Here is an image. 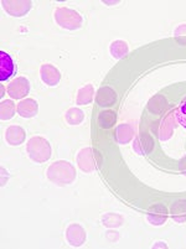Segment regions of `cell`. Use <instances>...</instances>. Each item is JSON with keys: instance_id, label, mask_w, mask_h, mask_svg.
<instances>
[{"instance_id": "obj_1", "label": "cell", "mask_w": 186, "mask_h": 249, "mask_svg": "<svg viewBox=\"0 0 186 249\" xmlns=\"http://www.w3.org/2000/svg\"><path fill=\"white\" fill-rule=\"evenodd\" d=\"M46 178L56 186H69L74 182L77 178L76 167L70 161L57 160L54 161L46 170Z\"/></svg>"}, {"instance_id": "obj_2", "label": "cell", "mask_w": 186, "mask_h": 249, "mask_svg": "<svg viewBox=\"0 0 186 249\" xmlns=\"http://www.w3.org/2000/svg\"><path fill=\"white\" fill-rule=\"evenodd\" d=\"M26 154H28L29 159L36 164H44L49 161L52 156V148L49 140L45 139L44 137H36L30 138L26 144Z\"/></svg>"}, {"instance_id": "obj_3", "label": "cell", "mask_w": 186, "mask_h": 249, "mask_svg": "<svg viewBox=\"0 0 186 249\" xmlns=\"http://www.w3.org/2000/svg\"><path fill=\"white\" fill-rule=\"evenodd\" d=\"M54 20L60 28L69 31L78 30L82 28L83 18L78 11L74 9L66 8V6H60L56 8L54 11Z\"/></svg>"}, {"instance_id": "obj_4", "label": "cell", "mask_w": 186, "mask_h": 249, "mask_svg": "<svg viewBox=\"0 0 186 249\" xmlns=\"http://www.w3.org/2000/svg\"><path fill=\"white\" fill-rule=\"evenodd\" d=\"M1 6L10 17L22 18L33 9L31 0H3Z\"/></svg>"}, {"instance_id": "obj_5", "label": "cell", "mask_w": 186, "mask_h": 249, "mask_svg": "<svg viewBox=\"0 0 186 249\" xmlns=\"http://www.w3.org/2000/svg\"><path fill=\"white\" fill-rule=\"evenodd\" d=\"M66 241L74 248H79L86 243L87 239V233L86 230L79 225V223H71L66 228Z\"/></svg>"}, {"instance_id": "obj_6", "label": "cell", "mask_w": 186, "mask_h": 249, "mask_svg": "<svg viewBox=\"0 0 186 249\" xmlns=\"http://www.w3.org/2000/svg\"><path fill=\"white\" fill-rule=\"evenodd\" d=\"M6 90L11 99H25L30 93V82L25 77H17L9 83Z\"/></svg>"}, {"instance_id": "obj_7", "label": "cell", "mask_w": 186, "mask_h": 249, "mask_svg": "<svg viewBox=\"0 0 186 249\" xmlns=\"http://www.w3.org/2000/svg\"><path fill=\"white\" fill-rule=\"evenodd\" d=\"M76 162L78 169L82 171V173L91 174L96 170V158H94V154H93L92 148H83L77 153L76 155Z\"/></svg>"}, {"instance_id": "obj_8", "label": "cell", "mask_w": 186, "mask_h": 249, "mask_svg": "<svg viewBox=\"0 0 186 249\" xmlns=\"http://www.w3.org/2000/svg\"><path fill=\"white\" fill-rule=\"evenodd\" d=\"M61 72L57 67H55L51 63H44L40 67V78L42 83L49 87H56L61 81Z\"/></svg>"}, {"instance_id": "obj_9", "label": "cell", "mask_w": 186, "mask_h": 249, "mask_svg": "<svg viewBox=\"0 0 186 249\" xmlns=\"http://www.w3.org/2000/svg\"><path fill=\"white\" fill-rule=\"evenodd\" d=\"M18 114L24 119H31L35 118L38 113V104L35 99L25 98L18 103L17 107Z\"/></svg>"}, {"instance_id": "obj_10", "label": "cell", "mask_w": 186, "mask_h": 249, "mask_svg": "<svg viewBox=\"0 0 186 249\" xmlns=\"http://www.w3.org/2000/svg\"><path fill=\"white\" fill-rule=\"evenodd\" d=\"M15 74V63L8 52L0 51V81H8Z\"/></svg>"}, {"instance_id": "obj_11", "label": "cell", "mask_w": 186, "mask_h": 249, "mask_svg": "<svg viewBox=\"0 0 186 249\" xmlns=\"http://www.w3.org/2000/svg\"><path fill=\"white\" fill-rule=\"evenodd\" d=\"M26 139V132L19 125H11L6 129L5 140L10 146H19Z\"/></svg>"}, {"instance_id": "obj_12", "label": "cell", "mask_w": 186, "mask_h": 249, "mask_svg": "<svg viewBox=\"0 0 186 249\" xmlns=\"http://www.w3.org/2000/svg\"><path fill=\"white\" fill-rule=\"evenodd\" d=\"M147 218H148L149 223H151L153 226H163L167 219V207H164L163 205H155L149 210Z\"/></svg>"}, {"instance_id": "obj_13", "label": "cell", "mask_w": 186, "mask_h": 249, "mask_svg": "<svg viewBox=\"0 0 186 249\" xmlns=\"http://www.w3.org/2000/svg\"><path fill=\"white\" fill-rule=\"evenodd\" d=\"M96 101L99 107H111L117 102V94L112 88L102 87L97 93Z\"/></svg>"}, {"instance_id": "obj_14", "label": "cell", "mask_w": 186, "mask_h": 249, "mask_svg": "<svg viewBox=\"0 0 186 249\" xmlns=\"http://www.w3.org/2000/svg\"><path fill=\"white\" fill-rule=\"evenodd\" d=\"M134 137V130L129 124H119L115 129V140L121 145L128 144Z\"/></svg>"}, {"instance_id": "obj_15", "label": "cell", "mask_w": 186, "mask_h": 249, "mask_svg": "<svg viewBox=\"0 0 186 249\" xmlns=\"http://www.w3.org/2000/svg\"><path fill=\"white\" fill-rule=\"evenodd\" d=\"M93 96H94V87L91 83L83 86L82 88H79L77 90L76 94V104L77 106H86L90 104L93 101Z\"/></svg>"}, {"instance_id": "obj_16", "label": "cell", "mask_w": 186, "mask_h": 249, "mask_svg": "<svg viewBox=\"0 0 186 249\" xmlns=\"http://www.w3.org/2000/svg\"><path fill=\"white\" fill-rule=\"evenodd\" d=\"M110 52L114 60H122L129 52V46L124 40H114L111 42Z\"/></svg>"}, {"instance_id": "obj_17", "label": "cell", "mask_w": 186, "mask_h": 249, "mask_svg": "<svg viewBox=\"0 0 186 249\" xmlns=\"http://www.w3.org/2000/svg\"><path fill=\"white\" fill-rule=\"evenodd\" d=\"M101 222L104 227L114 230V228H119L121 226H123L124 218L122 214L110 212V213H104L103 216L101 217Z\"/></svg>"}, {"instance_id": "obj_18", "label": "cell", "mask_w": 186, "mask_h": 249, "mask_svg": "<svg viewBox=\"0 0 186 249\" xmlns=\"http://www.w3.org/2000/svg\"><path fill=\"white\" fill-rule=\"evenodd\" d=\"M65 121L70 125H79V124L85 121V113H83L82 109H79V108L72 107L66 112Z\"/></svg>"}, {"instance_id": "obj_19", "label": "cell", "mask_w": 186, "mask_h": 249, "mask_svg": "<svg viewBox=\"0 0 186 249\" xmlns=\"http://www.w3.org/2000/svg\"><path fill=\"white\" fill-rule=\"evenodd\" d=\"M15 112H17V107H15V103L11 99H6V101L1 102V104H0V118H1V121L13 119Z\"/></svg>"}, {"instance_id": "obj_20", "label": "cell", "mask_w": 186, "mask_h": 249, "mask_svg": "<svg viewBox=\"0 0 186 249\" xmlns=\"http://www.w3.org/2000/svg\"><path fill=\"white\" fill-rule=\"evenodd\" d=\"M171 217L178 223H183L186 221V201L180 200L175 202L171 207Z\"/></svg>"}, {"instance_id": "obj_21", "label": "cell", "mask_w": 186, "mask_h": 249, "mask_svg": "<svg viewBox=\"0 0 186 249\" xmlns=\"http://www.w3.org/2000/svg\"><path fill=\"white\" fill-rule=\"evenodd\" d=\"M115 121H117V115H115V113L112 112V110H107V112L101 113L98 119L99 125L104 129L111 128L112 125H114Z\"/></svg>"}, {"instance_id": "obj_22", "label": "cell", "mask_w": 186, "mask_h": 249, "mask_svg": "<svg viewBox=\"0 0 186 249\" xmlns=\"http://www.w3.org/2000/svg\"><path fill=\"white\" fill-rule=\"evenodd\" d=\"M176 118H178L179 123L186 129V98L180 104V107H179L178 112H176Z\"/></svg>"}, {"instance_id": "obj_23", "label": "cell", "mask_w": 186, "mask_h": 249, "mask_svg": "<svg viewBox=\"0 0 186 249\" xmlns=\"http://www.w3.org/2000/svg\"><path fill=\"white\" fill-rule=\"evenodd\" d=\"M174 36L178 40H181L183 37H186V24H180L174 31Z\"/></svg>"}, {"instance_id": "obj_24", "label": "cell", "mask_w": 186, "mask_h": 249, "mask_svg": "<svg viewBox=\"0 0 186 249\" xmlns=\"http://www.w3.org/2000/svg\"><path fill=\"white\" fill-rule=\"evenodd\" d=\"M112 237H114L112 242H114V239H115V241H118V239H119V233H118V232H108L107 233V238L112 239Z\"/></svg>"}, {"instance_id": "obj_25", "label": "cell", "mask_w": 186, "mask_h": 249, "mask_svg": "<svg viewBox=\"0 0 186 249\" xmlns=\"http://www.w3.org/2000/svg\"><path fill=\"white\" fill-rule=\"evenodd\" d=\"M153 248H167V244H165L164 242H158L153 246Z\"/></svg>"}]
</instances>
